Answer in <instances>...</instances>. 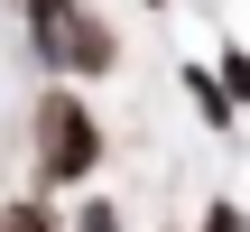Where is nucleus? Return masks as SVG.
I'll return each instance as SVG.
<instances>
[{
	"instance_id": "1",
	"label": "nucleus",
	"mask_w": 250,
	"mask_h": 232,
	"mask_svg": "<svg viewBox=\"0 0 250 232\" xmlns=\"http://www.w3.org/2000/svg\"><path fill=\"white\" fill-rule=\"evenodd\" d=\"M102 167H111V130H102V112L83 102L74 74H46L37 102H28V177H37L46 195H74V186H93Z\"/></svg>"
},
{
	"instance_id": "2",
	"label": "nucleus",
	"mask_w": 250,
	"mask_h": 232,
	"mask_svg": "<svg viewBox=\"0 0 250 232\" xmlns=\"http://www.w3.org/2000/svg\"><path fill=\"white\" fill-rule=\"evenodd\" d=\"M9 19H19L37 74H74V84L121 74V28H111L93 0H9Z\"/></svg>"
},
{
	"instance_id": "3",
	"label": "nucleus",
	"mask_w": 250,
	"mask_h": 232,
	"mask_svg": "<svg viewBox=\"0 0 250 232\" xmlns=\"http://www.w3.org/2000/svg\"><path fill=\"white\" fill-rule=\"evenodd\" d=\"M176 93H186V112H195L213 139H232V130H241V102L223 93V74H213L204 56H186V65H176Z\"/></svg>"
},
{
	"instance_id": "4",
	"label": "nucleus",
	"mask_w": 250,
	"mask_h": 232,
	"mask_svg": "<svg viewBox=\"0 0 250 232\" xmlns=\"http://www.w3.org/2000/svg\"><path fill=\"white\" fill-rule=\"evenodd\" d=\"M65 232H130V205H111V195L74 186V214H65Z\"/></svg>"
},
{
	"instance_id": "5",
	"label": "nucleus",
	"mask_w": 250,
	"mask_h": 232,
	"mask_svg": "<svg viewBox=\"0 0 250 232\" xmlns=\"http://www.w3.org/2000/svg\"><path fill=\"white\" fill-rule=\"evenodd\" d=\"M0 232H65V214H56V195L37 186V195H9V205H0Z\"/></svg>"
},
{
	"instance_id": "6",
	"label": "nucleus",
	"mask_w": 250,
	"mask_h": 232,
	"mask_svg": "<svg viewBox=\"0 0 250 232\" xmlns=\"http://www.w3.org/2000/svg\"><path fill=\"white\" fill-rule=\"evenodd\" d=\"M213 74H223V93L250 112V46H223V56H213Z\"/></svg>"
},
{
	"instance_id": "7",
	"label": "nucleus",
	"mask_w": 250,
	"mask_h": 232,
	"mask_svg": "<svg viewBox=\"0 0 250 232\" xmlns=\"http://www.w3.org/2000/svg\"><path fill=\"white\" fill-rule=\"evenodd\" d=\"M186 232H250V205H232V195H213V205H204V214H195Z\"/></svg>"
},
{
	"instance_id": "8",
	"label": "nucleus",
	"mask_w": 250,
	"mask_h": 232,
	"mask_svg": "<svg viewBox=\"0 0 250 232\" xmlns=\"http://www.w3.org/2000/svg\"><path fill=\"white\" fill-rule=\"evenodd\" d=\"M139 9H148V19H158V9H167V0H139Z\"/></svg>"
},
{
	"instance_id": "9",
	"label": "nucleus",
	"mask_w": 250,
	"mask_h": 232,
	"mask_svg": "<svg viewBox=\"0 0 250 232\" xmlns=\"http://www.w3.org/2000/svg\"><path fill=\"white\" fill-rule=\"evenodd\" d=\"M158 232H186V223H158Z\"/></svg>"
}]
</instances>
